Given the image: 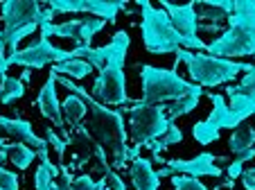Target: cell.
<instances>
[{"mask_svg": "<svg viewBox=\"0 0 255 190\" xmlns=\"http://www.w3.org/2000/svg\"><path fill=\"white\" fill-rule=\"evenodd\" d=\"M57 84H63L68 91H72L75 95H79V98L86 102L88 125L84 127V132H86V136L111 159L113 166L127 168L129 161H135V159H138L140 147L127 145V127H125L122 111H113V109L100 104L86 88L72 84V79H68V77L57 75Z\"/></svg>", "mask_w": 255, "mask_h": 190, "instance_id": "6da1fadb", "label": "cell"}, {"mask_svg": "<svg viewBox=\"0 0 255 190\" xmlns=\"http://www.w3.org/2000/svg\"><path fill=\"white\" fill-rule=\"evenodd\" d=\"M212 57L233 59L255 54V0H235L228 29L206 45Z\"/></svg>", "mask_w": 255, "mask_h": 190, "instance_id": "7a4b0ae2", "label": "cell"}, {"mask_svg": "<svg viewBox=\"0 0 255 190\" xmlns=\"http://www.w3.org/2000/svg\"><path fill=\"white\" fill-rule=\"evenodd\" d=\"M0 14H2V41H5V52L7 57L18 52V43L29 36L32 32L45 23H52L54 14L50 9H43L39 2L34 0H5L0 5Z\"/></svg>", "mask_w": 255, "mask_h": 190, "instance_id": "3957f363", "label": "cell"}, {"mask_svg": "<svg viewBox=\"0 0 255 190\" xmlns=\"http://www.w3.org/2000/svg\"><path fill=\"white\" fill-rule=\"evenodd\" d=\"M183 61L188 66V73L194 84L199 86H219L231 79H235L240 73H249L253 68V63L244 61H233V59H222L212 57V54H201V52H190V50H178L176 52V63Z\"/></svg>", "mask_w": 255, "mask_h": 190, "instance_id": "277c9868", "label": "cell"}, {"mask_svg": "<svg viewBox=\"0 0 255 190\" xmlns=\"http://www.w3.org/2000/svg\"><path fill=\"white\" fill-rule=\"evenodd\" d=\"M140 79H142V100L140 102L154 104V107L176 102L199 86V84H190L181 75H176V68H156L149 63L140 66Z\"/></svg>", "mask_w": 255, "mask_h": 190, "instance_id": "5b68a950", "label": "cell"}, {"mask_svg": "<svg viewBox=\"0 0 255 190\" xmlns=\"http://www.w3.org/2000/svg\"><path fill=\"white\" fill-rule=\"evenodd\" d=\"M140 14H142V23H140V32H142V43L147 52L151 54H176L183 48V39L178 36L174 29L172 20H169L167 11L151 7V2L140 0Z\"/></svg>", "mask_w": 255, "mask_h": 190, "instance_id": "8992f818", "label": "cell"}, {"mask_svg": "<svg viewBox=\"0 0 255 190\" xmlns=\"http://www.w3.org/2000/svg\"><path fill=\"white\" fill-rule=\"evenodd\" d=\"M125 111H129V138L135 143V147H147L149 143L158 141L172 125L165 113V107L142 104L138 100Z\"/></svg>", "mask_w": 255, "mask_h": 190, "instance_id": "52a82bcc", "label": "cell"}, {"mask_svg": "<svg viewBox=\"0 0 255 190\" xmlns=\"http://www.w3.org/2000/svg\"><path fill=\"white\" fill-rule=\"evenodd\" d=\"M125 59L127 54H118L100 70L91 95L104 107H122L133 100L127 95V77H125Z\"/></svg>", "mask_w": 255, "mask_h": 190, "instance_id": "ba28073f", "label": "cell"}, {"mask_svg": "<svg viewBox=\"0 0 255 190\" xmlns=\"http://www.w3.org/2000/svg\"><path fill=\"white\" fill-rule=\"evenodd\" d=\"M68 59H75L72 57V50H63V48H57V45L50 43V39H43L41 36L39 41H34L32 45L27 48L18 50V52L9 54L7 57V66H23V68H43L48 63H63Z\"/></svg>", "mask_w": 255, "mask_h": 190, "instance_id": "9c48e42d", "label": "cell"}, {"mask_svg": "<svg viewBox=\"0 0 255 190\" xmlns=\"http://www.w3.org/2000/svg\"><path fill=\"white\" fill-rule=\"evenodd\" d=\"M160 9L167 11L169 20H172L174 29L178 36L183 39V50L194 48V50H206V43L197 36L199 29V18H197V2H188V5H172V2H163Z\"/></svg>", "mask_w": 255, "mask_h": 190, "instance_id": "30bf717a", "label": "cell"}, {"mask_svg": "<svg viewBox=\"0 0 255 190\" xmlns=\"http://www.w3.org/2000/svg\"><path fill=\"white\" fill-rule=\"evenodd\" d=\"M156 175L163 177H174V175H185V177H222V168L215 166V154L210 152H201L199 156L190 159V161H181V159H172L167 166L160 168Z\"/></svg>", "mask_w": 255, "mask_h": 190, "instance_id": "8fae6325", "label": "cell"}, {"mask_svg": "<svg viewBox=\"0 0 255 190\" xmlns=\"http://www.w3.org/2000/svg\"><path fill=\"white\" fill-rule=\"evenodd\" d=\"M0 132H5L9 138H14L16 143H23V145L32 147L36 152V156L41 159V163H50L48 156V141L39 138L32 129V122L23 120V118H7L0 116Z\"/></svg>", "mask_w": 255, "mask_h": 190, "instance_id": "7c38bea8", "label": "cell"}, {"mask_svg": "<svg viewBox=\"0 0 255 190\" xmlns=\"http://www.w3.org/2000/svg\"><path fill=\"white\" fill-rule=\"evenodd\" d=\"M36 107H39L41 116H45L48 120L54 122L57 129H63V113H61V104H59V98H57V75L50 70L48 79L45 84L41 86L39 91V98H36Z\"/></svg>", "mask_w": 255, "mask_h": 190, "instance_id": "4fadbf2b", "label": "cell"}, {"mask_svg": "<svg viewBox=\"0 0 255 190\" xmlns=\"http://www.w3.org/2000/svg\"><path fill=\"white\" fill-rule=\"evenodd\" d=\"M228 147H231V152L242 163L253 159L255 156V127L244 125V122L240 127H235L231 138H228Z\"/></svg>", "mask_w": 255, "mask_h": 190, "instance_id": "5bb4252c", "label": "cell"}, {"mask_svg": "<svg viewBox=\"0 0 255 190\" xmlns=\"http://www.w3.org/2000/svg\"><path fill=\"white\" fill-rule=\"evenodd\" d=\"M129 177H131V184H133L135 190H158V186H160V177L156 175V170L151 168V161L149 159H142V156H138L135 161H131Z\"/></svg>", "mask_w": 255, "mask_h": 190, "instance_id": "9a60e30c", "label": "cell"}, {"mask_svg": "<svg viewBox=\"0 0 255 190\" xmlns=\"http://www.w3.org/2000/svg\"><path fill=\"white\" fill-rule=\"evenodd\" d=\"M208 98H210V102H212V111H210V116H208L206 120L212 122L219 132H222V129H235V127L242 125L240 118H235L233 116V111L228 109L224 95H219V93H210Z\"/></svg>", "mask_w": 255, "mask_h": 190, "instance_id": "2e32d148", "label": "cell"}, {"mask_svg": "<svg viewBox=\"0 0 255 190\" xmlns=\"http://www.w3.org/2000/svg\"><path fill=\"white\" fill-rule=\"evenodd\" d=\"M199 5V16L197 18H208L212 23H222L228 20V16L235 9V0H201Z\"/></svg>", "mask_w": 255, "mask_h": 190, "instance_id": "e0dca14e", "label": "cell"}, {"mask_svg": "<svg viewBox=\"0 0 255 190\" xmlns=\"http://www.w3.org/2000/svg\"><path fill=\"white\" fill-rule=\"evenodd\" d=\"M2 159H9L11 166L18 168V170H27L32 166V161L36 159V152L32 147L23 145V143H11V145H0V161Z\"/></svg>", "mask_w": 255, "mask_h": 190, "instance_id": "ac0fdd59", "label": "cell"}, {"mask_svg": "<svg viewBox=\"0 0 255 190\" xmlns=\"http://www.w3.org/2000/svg\"><path fill=\"white\" fill-rule=\"evenodd\" d=\"M201 95H203V88H201V86H197L192 93L183 95V98L176 100V102L167 104V107H165V113H167L169 122H174L176 118L188 116L190 111H194V109H197V104H199V100H201Z\"/></svg>", "mask_w": 255, "mask_h": 190, "instance_id": "d6986e66", "label": "cell"}, {"mask_svg": "<svg viewBox=\"0 0 255 190\" xmlns=\"http://www.w3.org/2000/svg\"><path fill=\"white\" fill-rule=\"evenodd\" d=\"M61 113H63V122H68L70 127H75V125H79V122L86 118L88 107H86V102H84L79 95L70 93V95L63 100V104H61Z\"/></svg>", "mask_w": 255, "mask_h": 190, "instance_id": "ffe728a7", "label": "cell"}, {"mask_svg": "<svg viewBox=\"0 0 255 190\" xmlns=\"http://www.w3.org/2000/svg\"><path fill=\"white\" fill-rule=\"evenodd\" d=\"M57 177H61V170L50 163H41L34 172V188L36 190H61V186L57 184Z\"/></svg>", "mask_w": 255, "mask_h": 190, "instance_id": "44dd1931", "label": "cell"}, {"mask_svg": "<svg viewBox=\"0 0 255 190\" xmlns=\"http://www.w3.org/2000/svg\"><path fill=\"white\" fill-rule=\"evenodd\" d=\"M125 2H109V0H86V11L95 18H102L106 23H116V16L120 9H125Z\"/></svg>", "mask_w": 255, "mask_h": 190, "instance_id": "7402d4cb", "label": "cell"}, {"mask_svg": "<svg viewBox=\"0 0 255 190\" xmlns=\"http://www.w3.org/2000/svg\"><path fill=\"white\" fill-rule=\"evenodd\" d=\"M93 66L86 61V59H68L63 63H57L52 66V73L54 75H61V77H68V79H84L86 75H91Z\"/></svg>", "mask_w": 255, "mask_h": 190, "instance_id": "603a6c76", "label": "cell"}, {"mask_svg": "<svg viewBox=\"0 0 255 190\" xmlns=\"http://www.w3.org/2000/svg\"><path fill=\"white\" fill-rule=\"evenodd\" d=\"M25 95V86L18 77H9L5 75L0 82V104H11Z\"/></svg>", "mask_w": 255, "mask_h": 190, "instance_id": "cb8c5ba5", "label": "cell"}, {"mask_svg": "<svg viewBox=\"0 0 255 190\" xmlns=\"http://www.w3.org/2000/svg\"><path fill=\"white\" fill-rule=\"evenodd\" d=\"M181 141H183V132H181V129H178V127L172 122V125L167 127V132H165L158 141L149 143L147 147L154 152V159H156V156H160V152H163V150H167L169 145H176V143H181Z\"/></svg>", "mask_w": 255, "mask_h": 190, "instance_id": "d4e9b609", "label": "cell"}, {"mask_svg": "<svg viewBox=\"0 0 255 190\" xmlns=\"http://www.w3.org/2000/svg\"><path fill=\"white\" fill-rule=\"evenodd\" d=\"M192 136H194V141L201 143V145H210V143H215L217 138H219V129H217L212 122L201 120L192 127Z\"/></svg>", "mask_w": 255, "mask_h": 190, "instance_id": "484cf974", "label": "cell"}, {"mask_svg": "<svg viewBox=\"0 0 255 190\" xmlns=\"http://www.w3.org/2000/svg\"><path fill=\"white\" fill-rule=\"evenodd\" d=\"M63 181L59 186H61V190H97V181L91 179L88 175H82L77 177V179H72L70 175H68V170L63 168Z\"/></svg>", "mask_w": 255, "mask_h": 190, "instance_id": "4316f807", "label": "cell"}, {"mask_svg": "<svg viewBox=\"0 0 255 190\" xmlns=\"http://www.w3.org/2000/svg\"><path fill=\"white\" fill-rule=\"evenodd\" d=\"M48 9L57 14H68V11H86V0H50Z\"/></svg>", "mask_w": 255, "mask_h": 190, "instance_id": "83f0119b", "label": "cell"}, {"mask_svg": "<svg viewBox=\"0 0 255 190\" xmlns=\"http://www.w3.org/2000/svg\"><path fill=\"white\" fill-rule=\"evenodd\" d=\"M231 91L242 95V98L251 100V102H255V66L244 75V79H242L237 86H231Z\"/></svg>", "mask_w": 255, "mask_h": 190, "instance_id": "f1b7e54d", "label": "cell"}, {"mask_svg": "<svg viewBox=\"0 0 255 190\" xmlns=\"http://www.w3.org/2000/svg\"><path fill=\"white\" fill-rule=\"evenodd\" d=\"M172 186H174V190H208L199 179H194V177H185V175H174Z\"/></svg>", "mask_w": 255, "mask_h": 190, "instance_id": "f546056e", "label": "cell"}, {"mask_svg": "<svg viewBox=\"0 0 255 190\" xmlns=\"http://www.w3.org/2000/svg\"><path fill=\"white\" fill-rule=\"evenodd\" d=\"M0 190H20L18 177L11 170H5L2 166H0Z\"/></svg>", "mask_w": 255, "mask_h": 190, "instance_id": "4dcf8cb0", "label": "cell"}, {"mask_svg": "<svg viewBox=\"0 0 255 190\" xmlns=\"http://www.w3.org/2000/svg\"><path fill=\"white\" fill-rule=\"evenodd\" d=\"M45 141H48L50 147H54V152H57L59 156H63V152H66V141H61V138L54 134L52 127H48V129H45Z\"/></svg>", "mask_w": 255, "mask_h": 190, "instance_id": "1f68e13d", "label": "cell"}, {"mask_svg": "<svg viewBox=\"0 0 255 190\" xmlns=\"http://www.w3.org/2000/svg\"><path fill=\"white\" fill-rule=\"evenodd\" d=\"M104 179H106V186H109L111 190H127V184L120 179V175H116L113 170H106Z\"/></svg>", "mask_w": 255, "mask_h": 190, "instance_id": "d6a6232c", "label": "cell"}, {"mask_svg": "<svg viewBox=\"0 0 255 190\" xmlns=\"http://www.w3.org/2000/svg\"><path fill=\"white\" fill-rule=\"evenodd\" d=\"M242 168H244V163H242L240 159H235V161H233L231 166H228V179H231V181H235L237 177H242V172H244V170H242Z\"/></svg>", "mask_w": 255, "mask_h": 190, "instance_id": "836d02e7", "label": "cell"}, {"mask_svg": "<svg viewBox=\"0 0 255 190\" xmlns=\"http://www.w3.org/2000/svg\"><path fill=\"white\" fill-rule=\"evenodd\" d=\"M242 184H244L246 190H255V168L242 172Z\"/></svg>", "mask_w": 255, "mask_h": 190, "instance_id": "e575fe53", "label": "cell"}, {"mask_svg": "<svg viewBox=\"0 0 255 190\" xmlns=\"http://www.w3.org/2000/svg\"><path fill=\"white\" fill-rule=\"evenodd\" d=\"M97 190H111L109 186H106V179H100V181H97Z\"/></svg>", "mask_w": 255, "mask_h": 190, "instance_id": "d590c367", "label": "cell"}, {"mask_svg": "<svg viewBox=\"0 0 255 190\" xmlns=\"http://www.w3.org/2000/svg\"><path fill=\"white\" fill-rule=\"evenodd\" d=\"M0 52H5V41H2V29H0Z\"/></svg>", "mask_w": 255, "mask_h": 190, "instance_id": "8d00e7d4", "label": "cell"}]
</instances>
